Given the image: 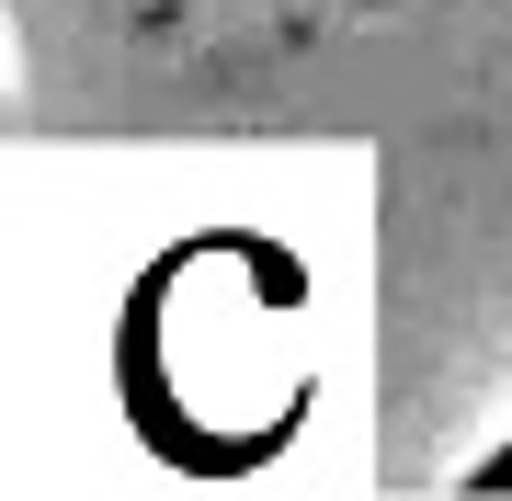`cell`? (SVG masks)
I'll use <instances>...</instances> for the list:
<instances>
[{"label": "cell", "mask_w": 512, "mask_h": 501, "mask_svg": "<svg viewBox=\"0 0 512 501\" xmlns=\"http://www.w3.org/2000/svg\"><path fill=\"white\" fill-rule=\"evenodd\" d=\"M478 490H512V445H490V456H478Z\"/></svg>", "instance_id": "cell-1"}]
</instances>
